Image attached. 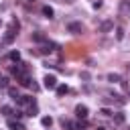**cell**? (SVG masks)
I'll return each mask as SVG.
<instances>
[{
  "mask_svg": "<svg viewBox=\"0 0 130 130\" xmlns=\"http://www.w3.org/2000/svg\"><path fill=\"white\" fill-rule=\"evenodd\" d=\"M16 81L22 85V87H30V73L28 71H24V73H20L18 77H16Z\"/></svg>",
  "mask_w": 130,
  "mask_h": 130,
  "instance_id": "6da1fadb",
  "label": "cell"
},
{
  "mask_svg": "<svg viewBox=\"0 0 130 130\" xmlns=\"http://www.w3.org/2000/svg\"><path fill=\"white\" fill-rule=\"evenodd\" d=\"M43 81H45V87H47V89H55V87H57V77H55V75H49V73H47Z\"/></svg>",
  "mask_w": 130,
  "mask_h": 130,
  "instance_id": "7a4b0ae2",
  "label": "cell"
},
{
  "mask_svg": "<svg viewBox=\"0 0 130 130\" xmlns=\"http://www.w3.org/2000/svg\"><path fill=\"white\" fill-rule=\"evenodd\" d=\"M16 102H18V106H32L35 104V98H30V95H18Z\"/></svg>",
  "mask_w": 130,
  "mask_h": 130,
  "instance_id": "3957f363",
  "label": "cell"
},
{
  "mask_svg": "<svg viewBox=\"0 0 130 130\" xmlns=\"http://www.w3.org/2000/svg\"><path fill=\"white\" fill-rule=\"evenodd\" d=\"M87 112H89V110H87V106H83V104H79V106L75 108V114H77L79 120H85V118H87Z\"/></svg>",
  "mask_w": 130,
  "mask_h": 130,
  "instance_id": "277c9868",
  "label": "cell"
},
{
  "mask_svg": "<svg viewBox=\"0 0 130 130\" xmlns=\"http://www.w3.org/2000/svg\"><path fill=\"white\" fill-rule=\"evenodd\" d=\"M67 30L73 32V35H79V32L83 30V26H81V22H69V24H67Z\"/></svg>",
  "mask_w": 130,
  "mask_h": 130,
  "instance_id": "5b68a950",
  "label": "cell"
},
{
  "mask_svg": "<svg viewBox=\"0 0 130 130\" xmlns=\"http://www.w3.org/2000/svg\"><path fill=\"white\" fill-rule=\"evenodd\" d=\"M55 49H59L55 43H45V45H43V49H41V53H43V55H47V53H51V51H55Z\"/></svg>",
  "mask_w": 130,
  "mask_h": 130,
  "instance_id": "8992f818",
  "label": "cell"
},
{
  "mask_svg": "<svg viewBox=\"0 0 130 130\" xmlns=\"http://www.w3.org/2000/svg\"><path fill=\"white\" fill-rule=\"evenodd\" d=\"M61 126L63 128H67V130H77V122H69V120H61Z\"/></svg>",
  "mask_w": 130,
  "mask_h": 130,
  "instance_id": "52a82bcc",
  "label": "cell"
},
{
  "mask_svg": "<svg viewBox=\"0 0 130 130\" xmlns=\"http://www.w3.org/2000/svg\"><path fill=\"white\" fill-rule=\"evenodd\" d=\"M120 14L124 16V14H130V0H124L122 4H120Z\"/></svg>",
  "mask_w": 130,
  "mask_h": 130,
  "instance_id": "ba28073f",
  "label": "cell"
},
{
  "mask_svg": "<svg viewBox=\"0 0 130 130\" xmlns=\"http://www.w3.org/2000/svg\"><path fill=\"white\" fill-rule=\"evenodd\" d=\"M112 28H114V22H112V20H106V22L100 24V30H102V32H108V30H112Z\"/></svg>",
  "mask_w": 130,
  "mask_h": 130,
  "instance_id": "9c48e42d",
  "label": "cell"
},
{
  "mask_svg": "<svg viewBox=\"0 0 130 130\" xmlns=\"http://www.w3.org/2000/svg\"><path fill=\"white\" fill-rule=\"evenodd\" d=\"M8 128H10V130H26L20 122H14V120H8Z\"/></svg>",
  "mask_w": 130,
  "mask_h": 130,
  "instance_id": "30bf717a",
  "label": "cell"
},
{
  "mask_svg": "<svg viewBox=\"0 0 130 130\" xmlns=\"http://www.w3.org/2000/svg\"><path fill=\"white\" fill-rule=\"evenodd\" d=\"M32 41H37V43H47V37H45L43 32H32Z\"/></svg>",
  "mask_w": 130,
  "mask_h": 130,
  "instance_id": "8fae6325",
  "label": "cell"
},
{
  "mask_svg": "<svg viewBox=\"0 0 130 130\" xmlns=\"http://www.w3.org/2000/svg\"><path fill=\"white\" fill-rule=\"evenodd\" d=\"M41 124H43L45 128H51V124H53V118H51V116H43V118H41Z\"/></svg>",
  "mask_w": 130,
  "mask_h": 130,
  "instance_id": "7c38bea8",
  "label": "cell"
},
{
  "mask_svg": "<svg viewBox=\"0 0 130 130\" xmlns=\"http://www.w3.org/2000/svg\"><path fill=\"white\" fill-rule=\"evenodd\" d=\"M14 35H16V32H12V30L8 28L6 35H4V43H12V41H14Z\"/></svg>",
  "mask_w": 130,
  "mask_h": 130,
  "instance_id": "4fadbf2b",
  "label": "cell"
},
{
  "mask_svg": "<svg viewBox=\"0 0 130 130\" xmlns=\"http://www.w3.org/2000/svg\"><path fill=\"white\" fill-rule=\"evenodd\" d=\"M55 89H57V95H65V93H69V87H67V85H57Z\"/></svg>",
  "mask_w": 130,
  "mask_h": 130,
  "instance_id": "5bb4252c",
  "label": "cell"
},
{
  "mask_svg": "<svg viewBox=\"0 0 130 130\" xmlns=\"http://www.w3.org/2000/svg\"><path fill=\"white\" fill-rule=\"evenodd\" d=\"M43 14H45L47 18H53V14H55V12H53V8H51V6H43Z\"/></svg>",
  "mask_w": 130,
  "mask_h": 130,
  "instance_id": "9a60e30c",
  "label": "cell"
},
{
  "mask_svg": "<svg viewBox=\"0 0 130 130\" xmlns=\"http://www.w3.org/2000/svg\"><path fill=\"white\" fill-rule=\"evenodd\" d=\"M8 59H12V61L18 63V61H20V53H18V51H10V53H8Z\"/></svg>",
  "mask_w": 130,
  "mask_h": 130,
  "instance_id": "2e32d148",
  "label": "cell"
},
{
  "mask_svg": "<svg viewBox=\"0 0 130 130\" xmlns=\"http://www.w3.org/2000/svg\"><path fill=\"white\" fill-rule=\"evenodd\" d=\"M124 120H126V118H124V114H122V112H118V114L114 116V122H116V124H124Z\"/></svg>",
  "mask_w": 130,
  "mask_h": 130,
  "instance_id": "e0dca14e",
  "label": "cell"
},
{
  "mask_svg": "<svg viewBox=\"0 0 130 130\" xmlns=\"http://www.w3.org/2000/svg\"><path fill=\"white\" fill-rule=\"evenodd\" d=\"M108 81L116 83V81H122V79H120V75H118V73H110V75H108Z\"/></svg>",
  "mask_w": 130,
  "mask_h": 130,
  "instance_id": "ac0fdd59",
  "label": "cell"
},
{
  "mask_svg": "<svg viewBox=\"0 0 130 130\" xmlns=\"http://www.w3.org/2000/svg\"><path fill=\"white\" fill-rule=\"evenodd\" d=\"M0 112H2V114H4V116H10V114H12V112H14V110H12V108H10V106H2V108H0Z\"/></svg>",
  "mask_w": 130,
  "mask_h": 130,
  "instance_id": "d6986e66",
  "label": "cell"
},
{
  "mask_svg": "<svg viewBox=\"0 0 130 130\" xmlns=\"http://www.w3.org/2000/svg\"><path fill=\"white\" fill-rule=\"evenodd\" d=\"M37 112H39V108H37V102H35L32 106H28V112H26V114H28V116H35Z\"/></svg>",
  "mask_w": 130,
  "mask_h": 130,
  "instance_id": "ffe728a7",
  "label": "cell"
},
{
  "mask_svg": "<svg viewBox=\"0 0 130 130\" xmlns=\"http://www.w3.org/2000/svg\"><path fill=\"white\" fill-rule=\"evenodd\" d=\"M18 28H20V24H18V20H16V18H12V22H10V30L14 32V30H18Z\"/></svg>",
  "mask_w": 130,
  "mask_h": 130,
  "instance_id": "44dd1931",
  "label": "cell"
},
{
  "mask_svg": "<svg viewBox=\"0 0 130 130\" xmlns=\"http://www.w3.org/2000/svg\"><path fill=\"white\" fill-rule=\"evenodd\" d=\"M116 39H118V41H122V39H124V28H122V26H118V28H116Z\"/></svg>",
  "mask_w": 130,
  "mask_h": 130,
  "instance_id": "7402d4cb",
  "label": "cell"
},
{
  "mask_svg": "<svg viewBox=\"0 0 130 130\" xmlns=\"http://www.w3.org/2000/svg\"><path fill=\"white\" fill-rule=\"evenodd\" d=\"M8 93H10V95H12L14 100L18 98V89H16V87H8Z\"/></svg>",
  "mask_w": 130,
  "mask_h": 130,
  "instance_id": "603a6c76",
  "label": "cell"
},
{
  "mask_svg": "<svg viewBox=\"0 0 130 130\" xmlns=\"http://www.w3.org/2000/svg\"><path fill=\"white\" fill-rule=\"evenodd\" d=\"M85 128H87V122L85 120H79L77 122V130H85Z\"/></svg>",
  "mask_w": 130,
  "mask_h": 130,
  "instance_id": "cb8c5ba5",
  "label": "cell"
},
{
  "mask_svg": "<svg viewBox=\"0 0 130 130\" xmlns=\"http://www.w3.org/2000/svg\"><path fill=\"white\" fill-rule=\"evenodd\" d=\"M0 87H8V79L6 77H0Z\"/></svg>",
  "mask_w": 130,
  "mask_h": 130,
  "instance_id": "d4e9b609",
  "label": "cell"
},
{
  "mask_svg": "<svg viewBox=\"0 0 130 130\" xmlns=\"http://www.w3.org/2000/svg\"><path fill=\"white\" fill-rule=\"evenodd\" d=\"M93 8H102V0H95L93 2Z\"/></svg>",
  "mask_w": 130,
  "mask_h": 130,
  "instance_id": "484cf974",
  "label": "cell"
},
{
  "mask_svg": "<svg viewBox=\"0 0 130 130\" xmlns=\"http://www.w3.org/2000/svg\"><path fill=\"white\" fill-rule=\"evenodd\" d=\"M98 130H106V128H104V126H98Z\"/></svg>",
  "mask_w": 130,
  "mask_h": 130,
  "instance_id": "4316f807",
  "label": "cell"
},
{
  "mask_svg": "<svg viewBox=\"0 0 130 130\" xmlns=\"http://www.w3.org/2000/svg\"><path fill=\"white\" fill-rule=\"evenodd\" d=\"M128 130H130V128H128Z\"/></svg>",
  "mask_w": 130,
  "mask_h": 130,
  "instance_id": "83f0119b",
  "label": "cell"
}]
</instances>
